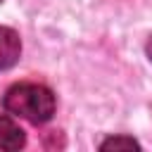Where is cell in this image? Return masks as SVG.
<instances>
[{
	"label": "cell",
	"mask_w": 152,
	"mask_h": 152,
	"mask_svg": "<svg viewBox=\"0 0 152 152\" xmlns=\"http://www.w3.org/2000/svg\"><path fill=\"white\" fill-rule=\"evenodd\" d=\"M5 109L31 124H45L55 114V95L40 83H17L5 93Z\"/></svg>",
	"instance_id": "6da1fadb"
},
{
	"label": "cell",
	"mask_w": 152,
	"mask_h": 152,
	"mask_svg": "<svg viewBox=\"0 0 152 152\" xmlns=\"http://www.w3.org/2000/svg\"><path fill=\"white\" fill-rule=\"evenodd\" d=\"M19 52H21L19 33L10 26H0V71L14 66L19 59Z\"/></svg>",
	"instance_id": "7a4b0ae2"
},
{
	"label": "cell",
	"mask_w": 152,
	"mask_h": 152,
	"mask_svg": "<svg viewBox=\"0 0 152 152\" xmlns=\"http://www.w3.org/2000/svg\"><path fill=\"white\" fill-rule=\"evenodd\" d=\"M26 142V135L24 131L5 114H0V150H7V152H14L19 147H24Z\"/></svg>",
	"instance_id": "3957f363"
},
{
	"label": "cell",
	"mask_w": 152,
	"mask_h": 152,
	"mask_svg": "<svg viewBox=\"0 0 152 152\" xmlns=\"http://www.w3.org/2000/svg\"><path fill=\"white\" fill-rule=\"evenodd\" d=\"M100 147H102V150H112V147H114V150H116V147H128V150H133V147H135V150H138L140 145H138V140H133V138L116 135V138H109V140H104Z\"/></svg>",
	"instance_id": "277c9868"
},
{
	"label": "cell",
	"mask_w": 152,
	"mask_h": 152,
	"mask_svg": "<svg viewBox=\"0 0 152 152\" xmlns=\"http://www.w3.org/2000/svg\"><path fill=\"white\" fill-rule=\"evenodd\" d=\"M145 50H147V57L152 59V36H150V40H147V45H145Z\"/></svg>",
	"instance_id": "5b68a950"
}]
</instances>
